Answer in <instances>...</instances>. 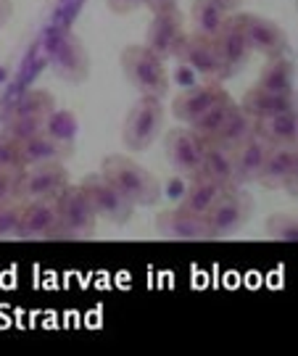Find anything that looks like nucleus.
Here are the masks:
<instances>
[{
    "label": "nucleus",
    "instance_id": "f257e3e1",
    "mask_svg": "<svg viewBox=\"0 0 298 356\" xmlns=\"http://www.w3.org/2000/svg\"><path fill=\"white\" fill-rule=\"evenodd\" d=\"M122 72L127 76L132 88L138 90L140 95H148V98H167L169 92V72H167V61H161L154 51H148L145 45H127L122 51Z\"/></svg>",
    "mask_w": 298,
    "mask_h": 356
},
{
    "label": "nucleus",
    "instance_id": "f03ea898",
    "mask_svg": "<svg viewBox=\"0 0 298 356\" xmlns=\"http://www.w3.org/2000/svg\"><path fill=\"white\" fill-rule=\"evenodd\" d=\"M101 175L111 179L135 206H154L161 198V182L130 156H106L101 164Z\"/></svg>",
    "mask_w": 298,
    "mask_h": 356
},
{
    "label": "nucleus",
    "instance_id": "7ed1b4c3",
    "mask_svg": "<svg viewBox=\"0 0 298 356\" xmlns=\"http://www.w3.org/2000/svg\"><path fill=\"white\" fill-rule=\"evenodd\" d=\"M254 216V198L243 188H224L222 195L214 201V206L206 211V227L208 241H222V238H233L248 225V219Z\"/></svg>",
    "mask_w": 298,
    "mask_h": 356
},
{
    "label": "nucleus",
    "instance_id": "20e7f679",
    "mask_svg": "<svg viewBox=\"0 0 298 356\" xmlns=\"http://www.w3.org/2000/svg\"><path fill=\"white\" fill-rule=\"evenodd\" d=\"M58 209V241H88L95 235L98 214L82 185H66L56 198Z\"/></svg>",
    "mask_w": 298,
    "mask_h": 356
},
{
    "label": "nucleus",
    "instance_id": "39448f33",
    "mask_svg": "<svg viewBox=\"0 0 298 356\" xmlns=\"http://www.w3.org/2000/svg\"><path fill=\"white\" fill-rule=\"evenodd\" d=\"M164 101L161 98H148L140 95L138 101L130 106V111L124 116V127H122V143L130 151H145L151 148L158 132L164 127Z\"/></svg>",
    "mask_w": 298,
    "mask_h": 356
},
{
    "label": "nucleus",
    "instance_id": "423d86ee",
    "mask_svg": "<svg viewBox=\"0 0 298 356\" xmlns=\"http://www.w3.org/2000/svg\"><path fill=\"white\" fill-rule=\"evenodd\" d=\"M82 191L88 193V198H90L92 209H95V214L98 219H106V222H111V225H127L135 214V209L138 206L132 204L130 198L124 195V193L119 191L117 185L111 182V179L101 175V172H92L88 177H82Z\"/></svg>",
    "mask_w": 298,
    "mask_h": 356
},
{
    "label": "nucleus",
    "instance_id": "0eeeda50",
    "mask_svg": "<svg viewBox=\"0 0 298 356\" xmlns=\"http://www.w3.org/2000/svg\"><path fill=\"white\" fill-rule=\"evenodd\" d=\"M233 22L243 32L251 53H261L264 58L288 56V35L277 22L259 13H233Z\"/></svg>",
    "mask_w": 298,
    "mask_h": 356
},
{
    "label": "nucleus",
    "instance_id": "6e6552de",
    "mask_svg": "<svg viewBox=\"0 0 298 356\" xmlns=\"http://www.w3.org/2000/svg\"><path fill=\"white\" fill-rule=\"evenodd\" d=\"M174 58H180L190 72L201 76V82H224L227 79V69H224L222 53L217 48V40L188 32Z\"/></svg>",
    "mask_w": 298,
    "mask_h": 356
},
{
    "label": "nucleus",
    "instance_id": "1a4fd4ad",
    "mask_svg": "<svg viewBox=\"0 0 298 356\" xmlns=\"http://www.w3.org/2000/svg\"><path fill=\"white\" fill-rule=\"evenodd\" d=\"M69 185L66 161L26 166L19 172V198L22 201H56Z\"/></svg>",
    "mask_w": 298,
    "mask_h": 356
},
{
    "label": "nucleus",
    "instance_id": "9d476101",
    "mask_svg": "<svg viewBox=\"0 0 298 356\" xmlns=\"http://www.w3.org/2000/svg\"><path fill=\"white\" fill-rule=\"evenodd\" d=\"M185 16L180 13V8H164V11H156L151 24H148V32H145V48L154 51L161 61H169L174 58L180 45L185 42Z\"/></svg>",
    "mask_w": 298,
    "mask_h": 356
},
{
    "label": "nucleus",
    "instance_id": "9b49d317",
    "mask_svg": "<svg viewBox=\"0 0 298 356\" xmlns=\"http://www.w3.org/2000/svg\"><path fill=\"white\" fill-rule=\"evenodd\" d=\"M204 153H206V140H201L190 127L169 129L164 138V156L180 177L190 179L198 175L204 164Z\"/></svg>",
    "mask_w": 298,
    "mask_h": 356
},
{
    "label": "nucleus",
    "instance_id": "f8f14e48",
    "mask_svg": "<svg viewBox=\"0 0 298 356\" xmlns=\"http://www.w3.org/2000/svg\"><path fill=\"white\" fill-rule=\"evenodd\" d=\"M51 69L53 74L69 85H82L90 76V53H88L79 35L66 32L64 38L58 40V45L51 56Z\"/></svg>",
    "mask_w": 298,
    "mask_h": 356
},
{
    "label": "nucleus",
    "instance_id": "ddd939ff",
    "mask_svg": "<svg viewBox=\"0 0 298 356\" xmlns=\"http://www.w3.org/2000/svg\"><path fill=\"white\" fill-rule=\"evenodd\" d=\"M16 241H58V209L56 201H24L19 216Z\"/></svg>",
    "mask_w": 298,
    "mask_h": 356
},
{
    "label": "nucleus",
    "instance_id": "4468645a",
    "mask_svg": "<svg viewBox=\"0 0 298 356\" xmlns=\"http://www.w3.org/2000/svg\"><path fill=\"white\" fill-rule=\"evenodd\" d=\"M227 90L222 88V82H201V85H193V88L182 90L180 95H174L172 101V114L177 122L182 124H195L201 116L206 114L214 103L220 101Z\"/></svg>",
    "mask_w": 298,
    "mask_h": 356
},
{
    "label": "nucleus",
    "instance_id": "2eb2a0df",
    "mask_svg": "<svg viewBox=\"0 0 298 356\" xmlns=\"http://www.w3.org/2000/svg\"><path fill=\"white\" fill-rule=\"evenodd\" d=\"M156 232L164 241H177V243H198L208 241V227L204 216H195L177 209H167L156 216Z\"/></svg>",
    "mask_w": 298,
    "mask_h": 356
},
{
    "label": "nucleus",
    "instance_id": "dca6fc26",
    "mask_svg": "<svg viewBox=\"0 0 298 356\" xmlns=\"http://www.w3.org/2000/svg\"><path fill=\"white\" fill-rule=\"evenodd\" d=\"M72 153H74V143L64 140V138H56L48 129L35 135V138H29V140L19 143L22 169L38 164H53V161H66Z\"/></svg>",
    "mask_w": 298,
    "mask_h": 356
},
{
    "label": "nucleus",
    "instance_id": "f3484780",
    "mask_svg": "<svg viewBox=\"0 0 298 356\" xmlns=\"http://www.w3.org/2000/svg\"><path fill=\"white\" fill-rule=\"evenodd\" d=\"M270 148H272V145L264 140L259 132L251 135L243 145L235 148V185H238V188H246V185L259 179Z\"/></svg>",
    "mask_w": 298,
    "mask_h": 356
},
{
    "label": "nucleus",
    "instance_id": "a211bd4d",
    "mask_svg": "<svg viewBox=\"0 0 298 356\" xmlns=\"http://www.w3.org/2000/svg\"><path fill=\"white\" fill-rule=\"evenodd\" d=\"M293 169H298V145H272L256 185L267 191H277Z\"/></svg>",
    "mask_w": 298,
    "mask_h": 356
},
{
    "label": "nucleus",
    "instance_id": "6ab92c4d",
    "mask_svg": "<svg viewBox=\"0 0 298 356\" xmlns=\"http://www.w3.org/2000/svg\"><path fill=\"white\" fill-rule=\"evenodd\" d=\"M217 48L222 53V61H224V69H227V79L235 74H240L246 64L251 61V48H248L246 38H243V32L238 29V24L233 22V16H230V22L227 26L222 29V35L217 38Z\"/></svg>",
    "mask_w": 298,
    "mask_h": 356
},
{
    "label": "nucleus",
    "instance_id": "aec40b11",
    "mask_svg": "<svg viewBox=\"0 0 298 356\" xmlns=\"http://www.w3.org/2000/svg\"><path fill=\"white\" fill-rule=\"evenodd\" d=\"M256 88L274 95H296V66L290 56H274L261 66Z\"/></svg>",
    "mask_w": 298,
    "mask_h": 356
},
{
    "label": "nucleus",
    "instance_id": "412c9836",
    "mask_svg": "<svg viewBox=\"0 0 298 356\" xmlns=\"http://www.w3.org/2000/svg\"><path fill=\"white\" fill-rule=\"evenodd\" d=\"M201 177L217 182L220 188H233L235 185V151L222 145V143H206L204 164L198 169Z\"/></svg>",
    "mask_w": 298,
    "mask_h": 356
},
{
    "label": "nucleus",
    "instance_id": "4be33fe9",
    "mask_svg": "<svg viewBox=\"0 0 298 356\" xmlns=\"http://www.w3.org/2000/svg\"><path fill=\"white\" fill-rule=\"evenodd\" d=\"M233 13L222 6L220 0H193L190 6V22H193V32L201 38L217 40L222 29L227 26Z\"/></svg>",
    "mask_w": 298,
    "mask_h": 356
},
{
    "label": "nucleus",
    "instance_id": "5701e85b",
    "mask_svg": "<svg viewBox=\"0 0 298 356\" xmlns=\"http://www.w3.org/2000/svg\"><path fill=\"white\" fill-rule=\"evenodd\" d=\"M238 108L259 122V119L274 116L280 114V111H288V108H298V106H296V95H274V92H267V90L261 88H251L240 98Z\"/></svg>",
    "mask_w": 298,
    "mask_h": 356
},
{
    "label": "nucleus",
    "instance_id": "b1692460",
    "mask_svg": "<svg viewBox=\"0 0 298 356\" xmlns=\"http://www.w3.org/2000/svg\"><path fill=\"white\" fill-rule=\"evenodd\" d=\"M259 132L270 145H298V108H288L256 122Z\"/></svg>",
    "mask_w": 298,
    "mask_h": 356
},
{
    "label": "nucleus",
    "instance_id": "393cba45",
    "mask_svg": "<svg viewBox=\"0 0 298 356\" xmlns=\"http://www.w3.org/2000/svg\"><path fill=\"white\" fill-rule=\"evenodd\" d=\"M222 191H224V188H220L217 182H211V179L195 175V177H190L188 188H185V193H182L180 209L182 211H188V214L206 216V211L214 206V201L222 195Z\"/></svg>",
    "mask_w": 298,
    "mask_h": 356
},
{
    "label": "nucleus",
    "instance_id": "a878e982",
    "mask_svg": "<svg viewBox=\"0 0 298 356\" xmlns=\"http://www.w3.org/2000/svg\"><path fill=\"white\" fill-rule=\"evenodd\" d=\"M235 108H238V103L224 92L220 101L214 103L211 108H208L206 114L201 116L195 124H190V129H193L195 135L201 138V140H206V143H214L217 138H220V132L222 127L227 124V119H230V114H233Z\"/></svg>",
    "mask_w": 298,
    "mask_h": 356
},
{
    "label": "nucleus",
    "instance_id": "bb28decb",
    "mask_svg": "<svg viewBox=\"0 0 298 356\" xmlns=\"http://www.w3.org/2000/svg\"><path fill=\"white\" fill-rule=\"evenodd\" d=\"M53 111H56V101L48 90H26L11 106L6 119H45V122H51Z\"/></svg>",
    "mask_w": 298,
    "mask_h": 356
},
{
    "label": "nucleus",
    "instance_id": "cd10ccee",
    "mask_svg": "<svg viewBox=\"0 0 298 356\" xmlns=\"http://www.w3.org/2000/svg\"><path fill=\"white\" fill-rule=\"evenodd\" d=\"M251 135H256V119H251L246 111H240V108H235L230 119H227V124L222 127L220 138L214 143H222V145H227V148H238V145H243V143L251 138Z\"/></svg>",
    "mask_w": 298,
    "mask_h": 356
},
{
    "label": "nucleus",
    "instance_id": "c85d7f7f",
    "mask_svg": "<svg viewBox=\"0 0 298 356\" xmlns=\"http://www.w3.org/2000/svg\"><path fill=\"white\" fill-rule=\"evenodd\" d=\"M264 232H267V241H277V243H296L298 241V219L288 211H280V214H272L264 225Z\"/></svg>",
    "mask_w": 298,
    "mask_h": 356
},
{
    "label": "nucleus",
    "instance_id": "c756f323",
    "mask_svg": "<svg viewBox=\"0 0 298 356\" xmlns=\"http://www.w3.org/2000/svg\"><path fill=\"white\" fill-rule=\"evenodd\" d=\"M24 211V201L16 198L11 204L0 206V241H8L16 235V227H19V216Z\"/></svg>",
    "mask_w": 298,
    "mask_h": 356
},
{
    "label": "nucleus",
    "instance_id": "7c9ffc66",
    "mask_svg": "<svg viewBox=\"0 0 298 356\" xmlns=\"http://www.w3.org/2000/svg\"><path fill=\"white\" fill-rule=\"evenodd\" d=\"M0 169L3 172H22V161H19V145L8 140L0 132Z\"/></svg>",
    "mask_w": 298,
    "mask_h": 356
},
{
    "label": "nucleus",
    "instance_id": "2f4dec72",
    "mask_svg": "<svg viewBox=\"0 0 298 356\" xmlns=\"http://www.w3.org/2000/svg\"><path fill=\"white\" fill-rule=\"evenodd\" d=\"M16 198H19V172L0 169V206L11 204Z\"/></svg>",
    "mask_w": 298,
    "mask_h": 356
},
{
    "label": "nucleus",
    "instance_id": "473e14b6",
    "mask_svg": "<svg viewBox=\"0 0 298 356\" xmlns=\"http://www.w3.org/2000/svg\"><path fill=\"white\" fill-rule=\"evenodd\" d=\"M140 6H145V0H108V8L114 13H132Z\"/></svg>",
    "mask_w": 298,
    "mask_h": 356
},
{
    "label": "nucleus",
    "instance_id": "72a5a7b5",
    "mask_svg": "<svg viewBox=\"0 0 298 356\" xmlns=\"http://www.w3.org/2000/svg\"><path fill=\"white\" fill-rule=\"evenodd\" d=\"M280 188H283V191H285L290 198H298V169H293V172L288 175L285 182H283Z\"/></svg>",
    "mask_w": 298,
    "mask_h": 356
},
{
    "label": "nucleus",
    "instance_id": "f704fd0d",
    "mask_svg": "<svg viewBox=\"0 0 298 356\" xmlns=\"http://www.w3.org/2000/svg\"><path fill=\"white\" fill-rule=\"evenodd\" d=\"M13 16V3L11 0H0V29L11 22Z\"/></svg>",
    "mask_w": 298,
    "mask_h": 356
},
{
    "label": "nucleus",
    "instance_id": "c9c22d12",
    "mask_svg": "<svg viewBox=\"0 0 298 356\" xmlns=\"http://www.w3.org/2000/svg\"><path fill=\"white\" fill-rule=\"evenodd\" d=\"M145 6L151 8V13H156V11H164V8H174L177 0H145Z\"/></svg>",
    "mask_w": 298,
    "mask_h": 356
},
{
    "label": "nucleus",
    "instance_id": "e433bc0d",
    "mask_svg": "<svg viewBox=\"0 0 298 356\" xmlns=\"http://www.w3.org/2000/svg\"><path fill=\"white\" fill-rule=\"evenodd\" d=\"M222 6H224V8H227V11L230 13H238V8H240V3H243V0H220Z\"/></svg>",
    "mask_w": 298,
    "mask_h": 356
}]
</instances>
